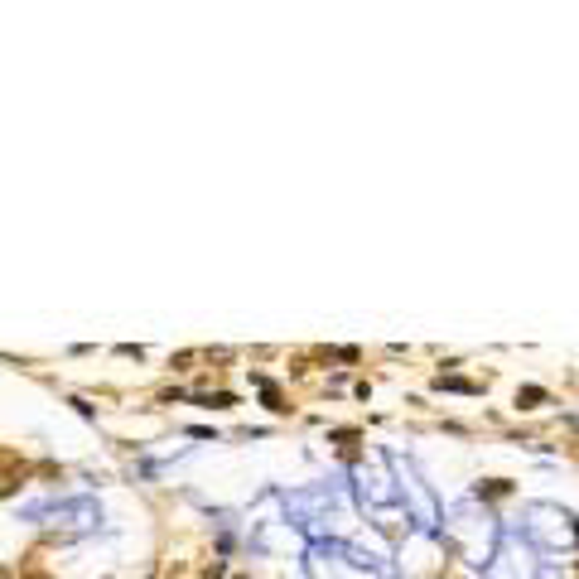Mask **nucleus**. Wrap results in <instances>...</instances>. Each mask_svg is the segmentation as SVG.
Listing matches in <instances>:
<instances>
[{
    "label": "nucleus",
    "instance_id": "nucleus-1",
    "mask_svg": "<svg viewBox=\"0 0 579 579\" xmlns=\"http://www.w3.org/2000/svg\"><path fill=\"white\" fill-rule=\"evenodd\" d=\"M521 401H526V405H536V401H546V391H536V386H526V391H517V405H521Z\"/></svg>",
    "mask_w": 579,
    "mask_h": 579
}]
</instances>
